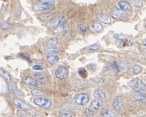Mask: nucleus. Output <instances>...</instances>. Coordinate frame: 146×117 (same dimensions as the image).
<instances>
[{"instance_id":"1","label":"nucleus","mask_w":146,"mask_h":117,"mask_svg":"<svg viewBox=\"0 0 146 117\" xmlns=\"http://www.w3.org/2000/svg\"><path fill=\"white\" fill-rule=\"evenodd\" d=\"M34 103L36 105L40 107L41 108H46V109L50 108L51 105H52L51 101L49 99H47L43 97H38L34 99Z\"/></svg>"},{"instance_id":"2","label":"nucleus","mask_w":146,"mask_h":117,"mask_svg":"<svg viewBox=\"0 0 146 117\" xmlns=\"http://www.w3.org/2000/svg\"><path fill=\"white\" fill-rule=\"evenodd\" d=\"M13 103L16 107H19V108H21V109H23V110L28 111L32 110V108H33L30 105H29L28 103H26L25 101H22L20 99L17 98V97H14L13 99Z\"/></svg>"},{"instance_id":"3","label":"nucleus","mask_w":146,"mask_h":117,"mask_svg":"<svg viewBox=\"0 0 146 117\" xmlns=\"http://www.w3.org/2000/svg\"><path fill=\"white\" fill-rule=\"evenodd\" d=\"M89 96L86 93H80L75 96L74 97V101L78 105H85L86 104L88 103L89 101Z\"/></svg>"},{"instance_id":"4","label":"nucleus","mask_w":146,"mask_h":117,"mask_svg":"<svg viewBox=\"0 0 146 117\" xmlns=\"http://www.w3.org/2000/svg\"><path fill=\"white\" fill-rule=\"evenodd\" d=\"M55 75L57 78L61 80L66 79L69 75V71L66 67H60L55 71Z\"/></svg>"},{"instance_id":"5","label":"nucleus","mask_w":146,"mask_h":117,"mask_svg":"<svg viewBox=\"0 0 146 117\" xmlns=\"http://www.w3.org/2000/svg\"><path fill=\"white\" fill-rule=\"evenodd\" d=\"M65 21V17L63 16L57 17L51 19L50 21L48 23V26L49 28H56L60 25L63 24Z\"/></svg>"},{"instance_id":"6","label":"nucleus","mask_w":146,"mask_h":117,"mask_svg":"<svg viewBox=\"0 0 146 117\" xmlns=\"http://www.w3.org/2000/svg\"><path fill=\"white\" fill-rule=\"evenodd\" d=\"M112 16L115 19H122L127 17V14L124 11L118 8H114L112 11Z\"/></svg>"},{"instance_id":"7","label":"nucleus","mask_w":146,"mask_h":117,"mask_svg":"<svg viewBox=\"0 0 146 117\" xmlns=\"http://www.w3.org/2000/svg\"><path fill=\"white\" fill-rule=\"evenodd\" d=\"M129 85L133 88L140 89L141 90H146V85L140 79L133 80L132 81H130L129 82Z\"/></svg>"},{"instance_id":"8","label":"nucleus","mask_w":146,"mask_h":117,"mask_svg":"<svg viewBox=\"0 0 146 117\" xmlns=\"http://www.w3.org/2000/svg\"><path fill=\"white\" fill-rule=\"evenodd\" d=\"M22 82L26 85H30V86L36 87V88H38V87L41 86V84L40 83L39 81L36 80H35L29 78V77H25V78H22Z\"/></svg>"},{"instance_id":"9","label":"nucleus","mask_w":146,"mask_h":117,"mask_svg":"<svg viewBox=\"0 0 146 117\" xmlns=\"http://www.w3.org/2000/svg\"><path fill=\"white\" fill-rule=\"evenodd\" d=\"M123 103H124V100H123V98L121 96H118V97H115L114 99L113 100V108L116 111L120 110V108H122V107Z\"/></svg>"},{"instance_id":"10","label":"nucleus","mask_w":146,"mask_h":117,"mask_svg":"<svg viewBox=\"0 0 146 117\" xmlns=\"http://www.w3.org/2000/svg\"><path fill=\"white\" fill-rule=\"evenodd\" d=\"M53 5H51L45 4V3H42L41 4H36L33 7V10L35 11H46L51 9Z\"/></svg>"},{"instance_id":"11","label":"nucleus","mask_w":146,"mask_h":117,"mask_svg":"<svg viewBox=\"0 0 146 117\" xmlns=\"http://www.w3.org/2000/svg\"><path fill=\"white\" fill-rule=\"evenodd\" d=\"M119 8L122 9L124 11H130V10H132V6L128 2H125V1H120L118 3Z\"/></svg>"},{"instance_id":"12","label":"nucleus","mask_w":146,"mask_h":117,"mask_svg":"<svg viewBox=\"0 0 146 117\" xmlns=\"http://www.w3.org/2000/svg\"><path fill=\"white\" fill-rule=\"evenodd\" d=\"M132 96L137 100L143 103H146V96H145L143 93L140 91H134L132 92Z\"/></svg>"},{"instance_id":"13","label":"nucleus","mask_w":146,"mask_h":117,"mask_svg":"<svg viewBox=\"0 0 146 117\" xmlns=\"http://www.w3.org/2000/svg\"><path fill=\"white\" fill-rule=\"evenodd\" d=\"M102 105H103V101H101V99H99L93 100L90 104V107L94 110H98L102 107Z\"/></svg>"},{"instance_id":"14","label":"nucleus","mask_w":146,"mask_h":117,"mask_svg":"<svg viewBox=\"0 0 146 117\" xmlns=\"http://www.w3.org/2000/svg\"><path fill=\"white\" fill-rule=\"evenodd\" d=\"M34 77L36 80L39 81L40 82H43L45 83L47 82V78L45 77V76L43 74L41 73V72H36L34 74Z\"/></svg>"},{"instance_id":"15","label":"nucleus","mask_w":146,"mask_h":117,"mask_svg":"<svg viewBox=\"0 0 146 117\" xmlns=\"http://www.w3.org/2000/svg\"><path fill=\"white\" fill-rule=\"evenodd\" d=\"M59 58L57 54H49L47 57V60L51 65H54L59 61Z\"/></svg>"},{"instance_id":"16","label":"nucleus","mask_w":146,"mask_h":117,"mask_svg":"<svg viewBox=\"0 0 146 117\" xmlns=\"http://www.w3.org/2000/svg\"><path fill=\"white\" fill-rule=\"evenodd\" d=\"M67 30V26L66 24H65V22H63V24L60 25L59 26H58L57 27L55 28L54 29L53 32L55 34H61L62 32H64L65 31H66Z\"/></svg>"},{"instance_id":"17","label":"nucleus","mask_w":146,"mask_h":117,"mask_svg":"<svg viewBox=\"0 0 146 117\" xmlns=\"http://www.w3.org/2000/svg\"><path fill=\"white\" fill-rule=\"evenodd\" d=\"M53 18H54V14L52 13H45V14H40L38 17V19L42 21H45V20H50L51 19H52Z\"/></svg>"},{"instance_id":"18","label":"nucleus","mask_w":146,"mask_h":117,"mask_svg":"<svg viewBox=\"0 0 146 117\" xmlns=\"http://www.w3.org/2000/svg\"><path fill=\"white\" fill-rule=\"evenodd\" d=\"M100 116L103 117H114L115 114L108 109L104 108V109H102L100 112Z\"/></svg>"},{"instance_id":"19","label":"nucleus","mask_w":146,"mask_h":117,"mask_svg":"<svg viewBox=\"0 0 146 117\" xmlns=\"http://www.w3.org/2000/svg\"><path fill=\"white\" fill-rule=\"evenodd\" d=\"M9 90L12 93H13L15 96H22L24 95V93L20 91V90H19L18 88H17L15 86L13 85H9Z\"/></svg>"},{"instance_id":"20","label":"nucleus","mask_w":146,"mask_h":117,"mask_svg":"<svg viewBox=\"0 0 146 117\" xmlns=\"http://www.w3.org/2000/svg\"><path fill=\"white\" fill-rule=\"evenodd\" d=\"M106 96V93L105 91H104L103 90H96L94 92V97H96V99H103L105 98Z\"/></svg>"},{"instance_id":"21","label":"nucleus","mask_w":146,"mask_h":117,"mask_svg":"<svg viewBox=\"0 0 146 117\" xmlns=\"http://www.w3.org/2000/svg\"><path fill=\"white\" fill-rule=\"evenodd\" d=\"M0 75L2 76L8 82H11L12 80L11 76L10 75L9 72L6 71L5 70L3 69V68H0Z\"/></svg>"},{"instance_id":"22","label":"nucleus","mask_w":146,"mask_h":117,"mask_svg":"<svg viewBox=\"0 0 146 117\" xmlns=\"http://www.w3.org/2000/svg\"><path fill=\"white\" fill-rule=\"evenodd\" d=\"M99 19L100 22H102V23L104 24H111V19L109 16H107V15H105V14H101L99 17Z\"/></svg>"},{"instance_id":"23","label":"nucleus","mask_w":146,"mask_h":117,"mask_svg":"<svg viewBox=\"0 0 146 117\" xmlns=\"http://www.w3.org/2000/svg\"><path fill=\"white\" fill-rule=\"evenodd\" d=\"M91 28L95 32H101L103 30V26L99 22H94L91 25Z\"/></svg>"},{"instance_id":"24","label":"nucleus","mask_w":146,"mask_h":117,"mask_svg":"<svg viewBox=\"0 0 146 117\" xmlns=\"http://www.w3.org/2000/svg\"><path fill=\"white\" fill-rule=\"evenodd\" d=\"M58 43V39L56 37H53L51 38L48 41V44L50 48H53V46H55L57 45Z\"/></svg>"},{"instance_id":"25","label":"nucleus","mask_w":146,"mask_h":117,"mask_svg":"<svg viewBox=\"0 0 146 117\" xmlns=\"http://www.w3.org/2000/svg\"><path fill=\"white\" fill-rule=\"evenodd\" d=\"M59 114L61 117H72L74 116V113L70 111H62Z\"/></svg>"},{"instance_id":"26","label":"nucleus","mask_w":146,"mask_h":117,"mask_svg":"<svg viewBox=\"0 0 146 117\" xmlns=\"http://www.w3.org/2000/svg\"><path fill=\"white\" fill-rule=\"evenodd\" d=\"M90 82L91 84H101V83L104 82L103 80L101 78H93L90 80Z\"/></svg>"},{"instance_id":"27","label":"nucleus","mask_w":146,"mask_h":117,"mask_svg":"<svg viewBox=\"0 0 146 117\" xmlns=\"http://www.w3.org/2000/svg\"><path fill=\"white\" fill-rule=\"evenodd\" d=\"M131 70H132V73H134L135 74H137L140 73V72L142 71V67L140 66H139V65H134V66H133L132 67Z\"/></svg>"},{"instance_id":"28","label":"nucleus","mask_w":146,"mask_h":117,"mask_svg":"<svg viewBox=\"0 0 146 117\" xmlns=\"http://www.w3.org/2000/svg\"><path fill=\"white\" fill-rule=\"evenodd\" d=\"M78 74H79L80 76L81 77V78H86L87 76H88L87 71L83 68H79V69H78Z\"/></svg>"},{"instance_id":"29","label":"nucleus","mask_w":146,"mask_h":117,"mask_svg":"<svg viewBox=\"0 0 146 117\" xmlns=\"http://www.w3.org/2000/svg\"><path fill=\"white\" fill-rule=\"evenodd\" d=\"M27 111H28L22 109V110L18 111L17 112V114L18 116H30V114Z\"/></svg>"},{"instance_id":"30","label":"nucleus","mask_w":146,"mask_h":117,"mask_svg":"<svg viewBox=\"0 0 146 117\" xmlns=\"http://www.w3.org/2000/svg\"><path fill=\"white\" fill-rule=\"evenodd\" d=\"M83 114L85 116H93L94 115V111H92L91 110L89 109V108H85L83 111Z\"/></svg>"},{"instance_id":"31","label":"nucleus","mask_w":146,"mask_h":117,"mask_svg":"<svg viewBox=\"0 0 146 117\" xmlns=\"http://www.w3.org/2000/svg\"><path fill=\"white\" fill-rule=\"evenodd\" d=\"M101 47L98 44H94V45H91V46H90L88 48V50L90 51H97L99 49H100Z\"/></svg>"},{"instance_id":"32","label":"nucleus","mask_w":146,"mask_h":117,"mask_svg":"<svg viewBox=\"0 0 146 117\" xmlns=\"http://www.w3.org/2000/svg\"><path fill=\"white\" fill-rule=\"evenodd\" d=\"M129 67V63L128 62H123L121 64V66H120V70H121V71H126V70Z\"/></svg>"},{"instance_id":"33","label":"nucleus","mask_w":146,"mask_h":117,"mask_svg":"<svg viewBox=\"0 0 146 117\" xmlns=\"http://www.w3.org/2000/svg\"><path fill=\"white\" fill-rule=\"evenodd\" d=\"M39 2H40V3H45V4L51 5H54L55 3V0H40Z\"/></svg>"},{"instance_id":"34","label":"nucleus","mask_w":146,"mask_h":117,"mask_svg":"<svg viewBox=\"0 0 146 117\" xmlns=\"http://www.w3.org/2000/svg\"><path fill=\"white\" fill-rule=\"evenodd\" d=\"M112 67L113 68V69L114 70L117 72H119L120 71V67L119 65H118V63L116 61H114V62L112 63Z\"/></svg>"},{"instance_id":"35","label":"nucleus","mask_w":146,"mask_h":117,"mask_svg":"<svg viewBox=\"0 0 146 117\" xmlns=\"http://www.w3.org/2000/svg\"><path fill=\"white\" fill-rule=\"evenodd\" d=\"M132 3H133V5L135 7H141L143 5V3L140 0H134V1H133Z\"/></svg>"},{"instance_id":"36","label":"nucleus","mask_w":146,"mask_h":117,"mask_svg":"<svg viewBox=\"0 0 146 117\" xmlns=\"http://www.w3.org/2000/svg\"><path fill=\"white\" fill-rule=\"evenodd\" d=\"M87 67H88V68L90 71H95L96 70V68H97V66H96V64L91 63V64H89V65H88Z\"/></svg>"},{"instance_id":"37","label":"nucleus","mask_w":146,"mask_h":117,"mask_svg":"<svg viewBox=\"0 0 146 117\" xmlns=\"http://www.w3.org/2000/svg\"><path fill=\"white\" fill-rule=\"evenodd\" d=\"M19 56H20V57L22 58V59H25V60H26V61H28V62H30V63L32 62V61H31V59H30V57H29L28 56H27V55H25V54H24V53H19Z\"/></svg>"},{"instance_id":"38","label":"nucleus","mask_w":146,"mask_h":117,"mask_svg":"<svg viewBox=\"0 0 146 117\" xmlns=\"http://www.w3.org/2000/svg\"><path fill=\"white\" fill-rule=\"evenodd\" d=\"M80 29L81 32H86L88 30V26L85 25H80Z\"/></svg>"},{"instance_id":"39","label":"nucleus","mask_w":146,"mask_h":117,"mask_svg":"<svg viewBox=\"0 0 146 117\" xmlns=\"http://www.w3.org/2000/svg\"><path fill=\"white\" fill-rule=\"evenodd\" d=\"M31 93L32 95H34V96H40V95H42L43 93L38 90H34L31 91Z\"/></svg>"},{"instance_id":"40","label":"nucleus","mask_w":146,"mask_h":117,"mask_svg":"<svg viewBox=\"0 0 146 117\" xmlns=\"http://www.w3.org/2000/svg\"><path fill=\"white\" fill-rule=\"evenodd\" d=\"M11 25L9 23V22H5V23L3 24V26H2V28H3V30H7V29H9V28H11Z\"/></svg>"},{"instance_id":"41","label":"nucleus","mask_w":146,"mask_h":117,"mask_svg":"<svg viewBox=\"0 0 146 117\" xmlns=\"http://www.w3.org/2000/svg\"><path fill=\"white\" fill-rule=\"evenodd\" d=\"M34 70H36V71H42L43 70V67L41 65H34L33 67H32Z\"/></svg>"},{"instance_id":"42","label":"nucleus","mask_w":146,"mask_h":117,"mask_svg":"<svg viewBox=\"0 0 146 117\" xmlns=\"http://www.w3.org/2000/svg\"><path fill=\"white\" fill-rule=\"evenodd\" d=\"M49 54H57L58 53V51L57 49H49Z\"/></svg>"},{"instance_id":"43","label":"nucleus","mask_w":146,"mask_h":117,"mask_svg":"<svg viewBox=\"0 0 146 117\" xmlns=\"http://www.w3.org/2000/svg\"><path fill=\"white\" fill-rule=\"evenodd\" d=\"M36 1H38V2H39V1H40V0H36Z\"/></svg>"}]
</instances>
